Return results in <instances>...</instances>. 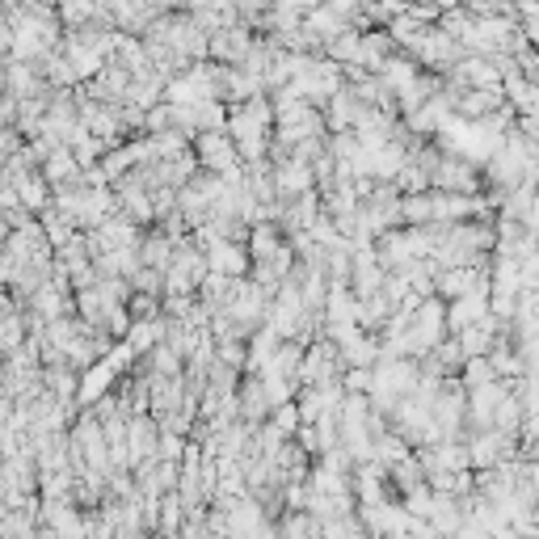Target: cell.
Masks as SVG:
<instances>
[{"instance_id":"obj_1","label":"cell","mask_w":539,"mask_h":539,"mask_svg":"<svg viewBox=\"0 0 539 539\" xmlns=\"http://www.w3.org/2000/svg\"><path fill=\"white\" fill-rule=\"evenodd\" d=\"M190 152H194L198 169L211 173V177H224L232 169H241V156H236V144H232L228 131H203V135H194L190 139Z\"/></svg>"},{"instance_id":"obj_2","label":"cell","mask_w":539,"mask_h":539,"mask_svg":"<svg viewBox=\"0 0 539 539\" xmlns=\"http://www.w3.org/2000/svg\"><path fill=\"white\" fill-rule=\"evenodd\" d=\"M430 190L476 198V194H485V177H481V169H476V165L459 161V156H443V161H438V169L430 173Z\"/></svg>"},{"instance_id":"obj_3","label":"cell","mask_w":539,"mask_h":539,"mask_svg":"<svg viewBox=\"0 0 539 539\" xmlns=\"http://www.w3.org/2000/svg\"><path fill=\"white\" fill-rule=\"evenodd\" d=\"M506 388H510V384L493 379V384L468 392V413H464V430H468V434H489V430H493V413H497V401H502Z\"/></svg>"},{"instance_id":"obj_4","label":"cell","mask_w":539,"mask_h":539,"mask_svg":"<svg viewBox=\"0 0 539 539\" xmlns=\"http://www.w3.org/2000/svg\"><path fill=\"white\" fill-rule=\"evenodd\" d=\"M207 257V274L219 278H249V249L245 245H232V241H215L203 249Z\"/></svg>"},{"instance_id":"obj_5","label":"cell","mask_w":539,"mask_h":539,"mask_svg":"<svg viewBox=\"0 0 539 539\" xmlns=\"http://www.w3.org/2000/svg\"><path fill=\"white\" fill-rule=\"evenodd\" d=\"M85 379H81V396L76 401L81 405H97L102 396H110V384H114V375H118V367L110 363V358H102V363H93L89 371H81Z\"/></svg>"},{"instance_id":"obj_6","label":"cell","mask_w":539,"mask_h":539,"mask_svg":"<svg viewBox=\"0 0 539 539\" xmlns=\"http://www.w3.org/2000/svg\"><path fill=\"white\" fill-rule=\"evenodd\" d=\"M434 224V194H405L401 198V228H426Z\"/></svg>"},{"instance_id":"obj_7","label":"cell","mask_w":539,"mask_h":539,"mask_svg":"<svg viewBox=\"0 0 539 539\" xmlns=\"http://www.w3.org/2000/svg\"><path fill=\"white\" fill-rule=\"evenodd\" d=\"M459 384H464V392H472V388H485V384H493V367H489V358H464V367H459Z\"/></svg>"},{"instance_id":"obj_8","label":"cell","mask_w":539,"mask_h":539,"mask_svg":"<svg viewBox=\"0 0 539 539\" xmlns=\"http://www.w3.org/2000/svg\"><path fill=\"white\" fill-rule=\"evenodd\" d=\"M270 430H278L283 438H295V430H299V409H295V401L291 405H278L274 413H270V422H266Z\"/></svg>"},{"instance_id":"obj_9","label":"cell","mask_w":539,"mask_h":539,"mask_svg":"<svg viewBox=\"0 0 539 539\" xmlns=\"http://www.w3.org/2000/svg\"><path fill=\"white\" fill-rule=\"evenodd\" d=\"M523 232L531 236V241H539V194L531 198V207H527V215H523Z\"/></svg>"},{"instance_id":"obj_10","label":"cell","mask_w":539,"mask_h":539,"mask_svg":"<svg viewBox=\"0 0 539 539\" xmlns=\"http://www.w3.org/2000/svg\"><path fill=\"white\" fill-rule=\"evenodd\" d=\"M363 539H371V535H363Z\"/></svg>"}]
</instances>
